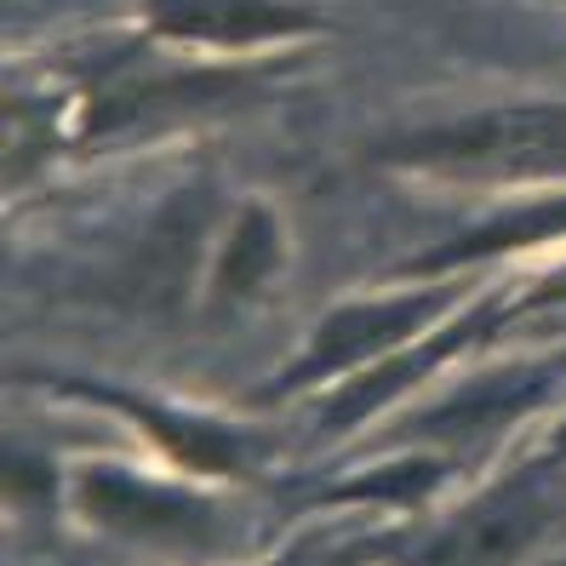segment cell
Wrapping results in <instances>:
<instances>
[{
    "label": "cell",
    "mask_w": 566,
    "mask_h": 566,
    "mask_svg": "<svg viewBox=\"0 0 566 566\" xmlns=\"http://www.w3.org/2000/svg\"><path fill=\"white\" fill-rule=\"evenodd\" d=\"M275 252H281V229H275V218H270V212H247V218L235 223V241H229V258H223L218 286H223L229 297L252 292L263 275L275 270Z\"/></svg>",
    "instance_id": "7"
},
{
    "label": "cell",
    "mask_w": 566,
    "mask_h": 566,
    "mask_svg": "<svg viewBox=\"0 0 566 566\" xmlns=\"http://www.w3.org/2000/svg\"><path fill=\"white\" fill-rule=\"evenodd\" d=\"M86 504L109 521L138 526V532H166V538H184V532L201 526V510L195 504H178V497H160V492L132 486V481H92Z\"/></svg>",
    "instance_id": "5"
},
{
    "label": "cell",
    "mask_w": 566,
    "mask_h": 566,
    "mask_svg": "<svg viewBox=\"0 0 566 566\" xmlns=\"http://www.w3.org/2000/svg\"><path fill=\"white\" fill-rule=\"evenodd\" d=\"M155 23L166 35L247 46V41L297 35V29H310L315 18L297 12V7H275V0H155Z\"/></svg>",
    "instance_id": "3"
},
{
    "label": "cell",
    "mask_w": 566,
    "mask_h": 566,
    "mask_svg": "<svg viewBox=\"0 0 566 566\" xmlns=\"http://www.w3.org/2000/svg\"><path fill=\"white\" fill-rule=\"evenodd\" d=\"M555 235H566V207H532V212H521V218H504V223H492V229H481V235H470V241H458V247H447V252H436V258H423L418 270H441V263H463V258H486V252H504V247H526V241H555Z\"/></svg>",
    "instance_id": "6"
},
{
    "label": "cell",
    "mask_w": 566,
    "mask_h": 566,
    "mask_svg": "<svg viewBox=\"0 0 566 566\" xmlns=\"http://www.w3.org/2000/svg\"><path fill=\"white\" fill-rule=\"evenodd\" d=\"M544 521H549V504L532 486L497 492L463 515L447 538L429 544V555L418 566H510L544 532Z\"/></svg>",
    "instance_id": "2"
},
{
    "label": "cell",
    "mask_w": 566,
    "mask_h": 566,
    "mask_svg": "<svg viewBox=\"0 0 566 566\" xmlns=\"http://www.w3.org/2000/svg\"><path fill=\"white\" fill-rule=\"evenodd\" d=\"M384 160L463 178H555L566 172V104L492 109L470 120L423 126L384 144Z\"/></svg>",
    "instance_id": "1"
},
{
    "label": "cell",
    "mask_w": 566,
    "mask_h": 566,
    "mask_svg": "<svg viewBox=\"0 0 566 566\" xmlns=\"http://www.w3.org/2000/svg\"><path fill=\"white\" fill-rule=\"evenodd\" d=\"M436 315H441V297H384V304L332 315V321L321 326L315 349L304 355V366H297V378H315V373H332V366H349V360L395 344L401 332L436 321Z\"/></svg>",
    "instance_id": "4"
}]
</instances>
